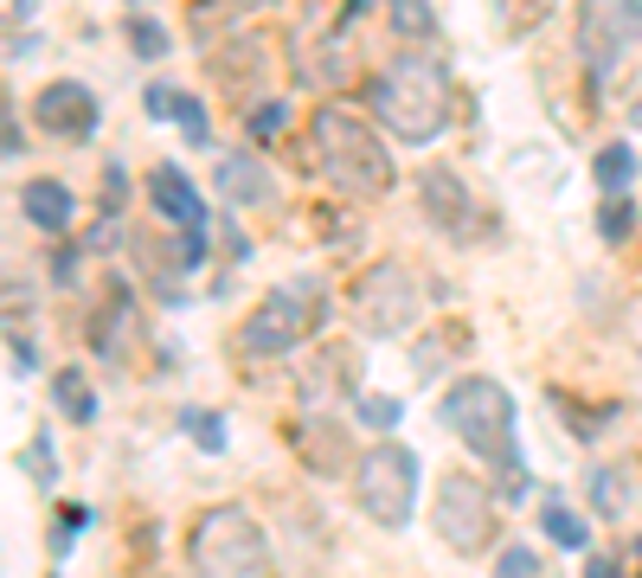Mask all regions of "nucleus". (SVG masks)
<instances>
[{
	"mask_svg": "<svg viewBox=\"0 0 642 578\" xmlns=\"http://www.w3.org/2000/svg\"><path fill=\"white\" fill-rule=\"evenodd\" d=\"M308 142H315V167H322L347 199H385V193H392V161L379 149V135L360 122V110H347V103L315 110Z\"/></svg>",
	"mask_w": 642,
	"mask_h": 578,
	"instance_id": "1",
	"label": "nucleus"
},
{
	"mask_svg": "<svg viewBox=\"0 0 642 578\" xmlns=\"http://www.w3.org/2000/svg\"><path fill=\"white\" fill-rule=\"evenodd\" d=\"M373 116L399 142H431L450 122V72L437 58H392L373 77Z\"/></svg>",
	"mask_w": 642,
	"mask_h": 578,
	"instance_id": "2",
	"label": "nucleus"
},
{
	"mask_svg": "<svg viewBox=\"0 0 642 578\" xmlns=\"http://www.w3.org/2000/svg\"><path fill=\"white\" fill-rule=\"evenodd\" d=\"M187 553L193 578H270V539L238 501H219L193 521Z\"/></svg>",
	"mask_w": 642,
	"mask_h": 578,
	"instance_id": "3",
	"label": "nucleus"
},
{
	"mask_svg": "<svg viewBox=\"0 0 642 578\" xmlns=\"http://www.w3.org/2000/svg\"><path fill=\"white\" fill-rule=\"evenodd\" d=\"M437 418L463 437L469 457L501 462V469L514 462V399H508L501 380H482V373L456 380L450 392H444V405H437Z\"/></svg>",
	"mask_w": 642,
	"mask_h": 578,
	"instance_id": "4",
	"label": "nucleus"
},
{
	"mask_svg": "<svg viewBox=\"0 0 642 578\" xmlns=\"http://www.w3.org/2000/svg\"><path fill=\"white\" fill-rule=\"evenodd\" d=\"M353 501L360 514L379 521V527H405L412 521V501H417V457L405 444H373L367 457L353 462Z\"/></svg>",
	"mask_w": 642,
	"mask_h": 578,
	"instance_id": "5",
	"label": "nucleus"
},
{
	"mask_svg": "<svg viewBox=\"0 0 642 578\" xmlns=\"http://www.w3.org/2000/svg\"><path fill=\"white\" fill-rule=\"evenodd\" d=\"M315 328H322V283L315 276H296V283L270 290L264 303L251 308V321H244L238 341H244V353H290Z\"/></svg>",
	"mask_w": 642,
	"mask_h": 578,
	"instance_id": "6",
	"label": "nucleus"
},
{
	"mask_svg": "<svg viewBox=\"0 0 642 578\" xmlns=\"http://www.w3.org/2000/svg\"><path fill=\"white\" fill-rule=\"evenodd\" d=\"M424 315V283L405 264H373L353 283V321L360 335H405Z\"/></svg>",
	"mask_w": 642,
	"mask_h": 578,
	"instance_id": "7",
	"label": "nucleus"
},
{
	"mask_svg": "<svg viewBox=\"0 0 642 578\" xmlns=\"http://www.w3.org/2000/svg\"><path fill=\"white\" fill-rule=\"evenodd\" d=\"M431 521H437V534L450 539L463 559H469V553H482V546L494 539V495H489V482H482V476H469V469H450V476H444V489H437Z\"/></svg>",
	"mask_w": 642,
	"mask_h": 578,
	"instance_id": "8",
	"label": "nucleus"
},
{
	"mask_svg": "<svg viewBox=\"0 0 642 578\" xmlns=\"http://www.w3.org/2000/svg\"><path fill=\"white\" fill-rule=\"evenodd\" d=\"M39 122H45V135H58V142H84L90 129H97V97L72 84V77H58V84H45L39 90Z\"/></svg>",
	"mask_w": 642,
	"mask_h": 578,
	"instance_id": "9",
	"label": "nucleus"
},
{
	"mask_svg": "<svg viewBox=\"0 0 642 578\" xmlns=\"http://www.w3.org/2000/svg\"><path fill=\"white\" fill-rule=\"evenodd\" d=\"M417 199H424V212H431V226L437 231H463L469 226V193H463V181H456L450 167H424L417 174Z\"/></svg>",
	"mask_w": 642,
	"mask_h": 578,
	"instance_id": "10",
	"label": "nucleus"
},
{
	"mask_svg": "<svg viewBox=\"0 0 642 578\" xmlns=\"http://www.w3.org/2000/svg\"><path fill=\"white\" fill-rule=\"evenodd\" d=\"M149 199H154V212H161L167 226H199V219H206V199L193 193V181L174 167V161H161V167H154Z\"/></svg>",
	"mask_w": 642,
	"mask_h": 578,
	"instance_id": "11",
	"label": "nucleus"
},
{
	"mask_svg": "<svg viewBox=\"0 0 642 578\" xmlns=\"http://www.w3.org/2000/svg\"><path fill=\"white\" fill-rule=\"evenodd\" d=\"M617 45H623V33H617V20H605V0H585L578 7V52H585L591 77H605L617 65Z\"/></svg>",
	"mask_w": 642,
	"mask_h": 578,
	"instance_id": "12",
	"label": "nucleus"
},
{
	"mask_svg": "<svg viewBox=\"0 0 642 578\" xmlns=\"http://www.w3.org/2000/svg\"><path fill=\"white\" fill-rule=\"evenodd\" d=\"M20 206H26V219H33L39 231H52V238L72 226V193L58 187V181H26Z\"/></svg>",
	"mask_w": 642,
	"mask_h": 578,
	"instance_id": "13",
	"label": "nucleus"
},
{
	"mask_svg": "<svg viewBox=\"0 0 642 578\" xmlns=\"http://www.w3.org/2000/svg\"><path fill=\"white\" fill-rule=\"evenodd\" d=\"M340 367H347V347H322V353H315V367H308L303 373V399L308 405H315V412H322V405H335V392H340Z\"/></svg>",
	"mask_w": 642,
	"mask_h": 578,
	"instance_id": "14",
	"label": "nucleus"
},
{
	"mask_svg": "<svg viewBox=\"0 0 642 578\" xmlns=\"http://www.w3.org/2000/svg\"><path fill=\"white\" fill-rule=\"evenodd\" d=\"M26 308H33V290H26L13 270H0V321H13V335H20ZM20 360H33V341H26V335H20Z\"/></svg>",
	"mask_w": 642,
	"mask_h": 578,
	"instance_id": "15",
	"label": "nucleus"
},
{
	"mask_svg": "<svg viewBox=\"0 0 642 578\" xmlns=\"http://www.w3.org/2000/svg\"><path fill=\"white\" fill-rule=\"evenodd\" d=\"M52 392H58V405H65V418H72V424H90V418H97V399H90V385H84V373H77V367L52 373Z\"/></svg>",
	"mask_w": 642,
	"mask_h": 578,
	"instance_id": "16",
	"label": "nucleus"
},
{
	"mask_svg": "<svg viewBox=\"0 0 642 578\" xmlns=\"http://www.w3.org/2000/svg\"><path fill=\"white\" fill-rule=\"evenodd\" d=\"M636 181V149L630 142H610V149H598V187L605 193H623Z\"/></svg>",
	"mask_w": 642,
	"mask_h": 578,
	"instance_id": "17",
	"label": "nucleus"
},
{
	"mask_svg": "<svg viewBox=\"0 0 642 578\" xmlns=\"http://www.w3.org/2000/svg\"><path fill=\"white\" fill-rule=\"evenodd\" d=\"M546 534H553V546H572V553L591 539V534H585V514L566 508V501H546Z\"/></svg>",
	"mask_w": 642,
	"mask_h": 578,
	"instance_id": "18",
	"label": "nucleus"
},
{
	"mask_svg": "<svg viewBox=\"0 0 642 578\" xmlns=\"http://www.w3.org/2000/svg\"><path fill=\"white\" fill-rule=\"evenodd\" d=\"M226 193H231V199H270L264 167H251L244 154H231V161H226Z\"/></svg>",
	"mask_w": 642,
	"mask_h": 578,
	"instance_id": "19",
	"label": "nucleus"
},
{
	"mask_svg": "<svg viewBox=\"0 0 642 578\" xmlns=\"http://www.w3.org/2000/svg\"><path fill=\"white\" fill-rule=\"evenodd\" d=\"M494 13H501V26L521 39V33H533L546 13H553V0H494Z\"/></svg>",
	"mask_w": 642,
	"mask_h": 578,
	"instance_id": "20",
	"label": "nucleus"
},
{
	"mask_svg": "<svg viewBox=\"0 0 642 578\" xmlns=\"http://www.w3.org/2000/svg\"><path fill=\"white\" fill-rule=\"evenodd\" d=\"M392 26L412 39H431L437 33V13H431V0H392Z\"/></svg>",
	"mask_w": 642,
	"mask_h": 578,
	"instance_id": "21",
	"label": "nucleus"
},
{
	"mask_svg": "<svg viewBox=\"0 0 642 578\" xmlns=\"http://www.w3.org/2000/svg\"><path fill=\"white\" fill-rule=\"evenodd\" d=\"M174 122L187 129V142H206V135H213V122H206V103H199V97H187V90H174Z\"/></svg>",
	"mask_w": 642,
	"mask_h": 578,
	"instance_id": "22",
	"label": "nucleus"
},
{
	"mask_svg": "<svg viewBox=\"0 0 642 578\" xmlns=\"http://www.w3.org/2000/svg\"><path fill=\"white\" fill-rule=\"evenodd\" d=\"M399 418H405V405H399V399H379V392H360V424H373V430H392Z\"/></svg>",
	"mask_w": 642,
	"mask_h": 578,
	"instance_id": "23",
	"label": "nucleus"
},
{
	"mask_svg": "<svg viewBox=\"0 0 642 578\" xmlns=\"http://www.w3.org/2000/svg\"><path fill=\"white\" fill-rule=\"evenodd\" d=\"M494 578H540V553H533V546H501Z\"/></svg>",
	"mask_w": 642,
	"mask_h": 578,
	"instance_id": "24",
	"label": "nucleus"
},
{
	"mask_svg": "<svg viewBox=\"0 0 642 578\" xmlns=\"http://www.w3.org/2000/svg\"><path fill=\"white\" fill-rule=\"evenodd\" d=\"M187 430L199 450H226V418L219 412H187Z\"/></svg>",
	"mask_w": 642,
	"mask_h": 578,
	"instance_id": "25",
	"label": "nucleus"
},
{
	"mask_svg": "<svg viewBox=\"0 0 642 578\" xmlns=\"http://www.w3.org/2000/svg\"><path fill=\"white\" fill-rule=\"evenodd\" d=\"M630 226H636V212H630V199L617 193V199H610L605 212H598V231H605L610 244H617V238H630Z\"/></svg>",
	"mask_w": 642,
	"mask_h": 578,
	"instance_id": "26",
	"label": "nucleus"
},
{
	"mask_svg": "<svg viewBox=\"0 0 642 578\" xmlns=\"http://www.w3.org/2000/svg\"><path fill=\"white\" fill-rule=\"evenodd\" d=\"M129 45H135L142 58H161V52H167V33H161L154 20H129Z\"/></svg>",
	"mask_w": 642,
	"mask_h": 578,
	"instance_id": "27",
	"label": "nucleus"
},
{
	"mask_svg": "<svg viewBox=\"0 0 642 578\" xmlns=\"http://www.w3.org/2000/svg\"><path fill=\"white\" fill-rule=\"evenodd\" d=\"M283 122H290V103H264V110H251V142L283 135Z\"/></svg>",
	"mask_w": 642,
	"mask_h": 578,
	"instance_id": "28",
	"label": "nucleus"
},
{
	"mask_svg": "<svg viewBox=\"0 0 642 578\" xmlns=\"http://www.w3.org/2000/svg\"><path fill=\"white\" fill-rule=\"evenodd\" d=\"M591 501H598L605 514H617V508H623V482H617L610 469H598V476H591Z\"/></svg>",
	"mask_w": 642,
	"mask_h": 578,
	"instance_id": "29",
	"label": "nucleus"
},
{
	"mask_svg": "<svg viewBox=\"0 0 642 578\" xmlns=\"http://www.w3.org/2000/svg\"><path fill=\"white\" fill-rule=\"evenodd\" d=\"M142 103H149V116L161 122V116H174V90H167V84H149V97H142Z\"/></svg>",
	"mask_w": 642,
	"mask_h": 578,
	"instance_id": "30",
	"label": "nucleus"
},
{
	"mask_svg": "<svg viewBox=\"0 0 642 578\" xmlns=\"http://www.w3.org/2000/svg\"><path fill=\"white\" fill-rule=\"evenodd\" d=\"M585 578H623V572H617V559H585Z\"/></svg>",
	"mask_w": 642,
	"mask_h": 578,
	"instance_id": "31",
	"label": "nucleus"
},
{
	"mask_svg": "<svg viewBox=\"0 0 642 578\" xmlns=\"http://www.w3.org/2000/svg\"><path fill=\"white\" fill-rule=\"evenodd\" d=\"M7 13H20V20H33V0H0Z\"/></svg>",
	"mask_w": 642,
	"mask_h": 578,
	"instance_id": "32",
	"label": "nucleus"
},
{
	"mask_svg": "<svg viewBox=\"0 0 642 578\" xmlns=\"http://www.w3.org/2000/svg\"><path fill=\"white\" fill-rule=\"evenodd\" d=\"M238 7H270V0H238Z\"/></svg>",
	"mask_w": 642,
	"mask_h": 578,
	"instance_id": "33",
	"label": "nucleus"
}]
</instances>
